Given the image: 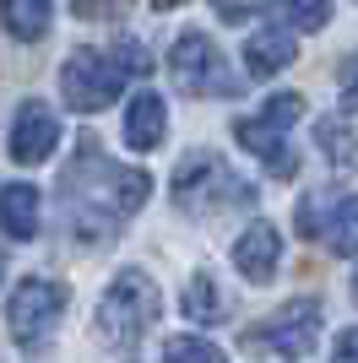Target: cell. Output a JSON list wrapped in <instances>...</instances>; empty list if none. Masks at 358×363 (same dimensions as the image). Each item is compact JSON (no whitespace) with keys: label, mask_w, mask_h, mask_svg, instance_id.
<instances>
[{"label":"cell","mask_w":358,"mask_h":363,"mask_svg":"<svg viewBox=\"0 0 358 363\" xmlns=\"http://www.w3.org/2000/svg\"><path fill=\"white\" fill-rule=\"evenodd\" d=\"M158 315H163L158 282H152L141 266H125V272L109 282L104 303H98V336L114 342V347H131V342H141V336L158 325Z\"/></svg>","instance_id":"6da1fadb"},{"label":"cell","mask_w":358,"mask_h":363,"mask_svg":"<svg viewBox=\"0 0 358 363\" xmlns=\"http://www.w3.org/2000/svg\"><path fill=\"white\" fill-rule=\"evenodd\" d=\"M168 76L185 98H234L239 92V76H228L223 49L212 44L207 33H179L174 49H168Z\"/></svg>","instance_id":"7a4b0ae2"},{"label":"cell","mask_w":358,"mask_h":363,"mask_svg":"<svg viewBox=\"0 0 358 363\" xmlns=\"http://www.w3.org/2000/svg\"><path fill=\"white\" fill-rule=\"evenodd\" d=\"M315 342H320V298H288L277 315H266L261 325L244 331V347L250 352H271V358H310Z\"/></svg>","instance_id":"3957f363"},{"label":"cell","mask_w":358,"mask_h":363,"mask_svg":"<svg viewBox=\"0 0 358 363\" xmlns=\"http://www.w3.org/2000/svg\"><path fill=\"white\" fill-rule=\"evenodd\" d=\"M65 282H55V277H28V282H16L11 303H6V331H11L16 347H38V342H49V331L60 325V315H65Z\"/></svg>","instance_id":"277c9868"},{"label":"cell","mask_w":358,"mask_h":363,"mask_svg":"<svg viewBox=\"0 0 358 363\" xmlns=\"http://www.w3.org/2000/svg\"><path fill=\"white\" fill-rule=\"evenodd\" d=\"M125 65L114 60V55H104V49H76L71 60H65V71H60V92H65V108H76V114H98V108H109L119 98V87H125Z\"/></svg>","instance_id":"5b68a950"},{"label":"cell","mask_w":358,"mask_h":363,"mask_svg":"<svg viewBox=\"0 0 358 363\" xmlns=\"http://www.w3.org/2000/svg\"><path fill=\"white\" fill-rule=\"evenodd\" d=\"M174 201H179V212H207L212 201H217V206L250 201V190L223 168L217 152H190V157L179 163V174H174Z\"/></svg>","instance_id":"8992f818"},{"label":"cell","mask_w":358,"mask_h":363,"mask_svg":"<svg viewBox=\"0 0 358 363\" xmlns=\"http://www.w3.org/2000/svg\"><path fill=\"white\" fill-rule=\"evenodd\" d=\"M55 147H60V120L49 114L44 104H38V98H28V104L16 108V120H11V141H6L11 163L33 168V163H44Z\"/></svg>","instance_id":"52a82bcc"},{"label":"cell","mask_w":358,"mask_h":363,"mask_svg":"<svg viewBox=\"0 0 358 363\" xmlns=\"http://www.w3.org/2000/svg\"><path fill=\"white\" fill-rule=\"evenodd\" d=\"M234 136H239V147L250 152V157H261V163H266L271 179H293V174H298L293 147H288V125L266 120V114H255V120H239V125H234Z\"/></svg>","instance_id":"ba28073f"},{"label":"cell","mask_w":358,"mask_h":363,"mask_svg":"<svg viewBox=\"0 0 358 363\" xmlns=\"http://www.w3.org/2000/svg\"><path fill=\"white\" fill-rule=\"evenodd\" d=\"M277 260H283V239H277L271 223H250L234 239V272L244 277V282H255V288L277 277Z\"/></svg>","instance_id":"9c48e42d"},{"label":"cell","mask_w":358,"mask_h":363,"mask_svg":"<svg viewBox=\"0 0 358 363\" xmlns=\"http://www.w3.org/2000/svg\"><path fill=\"white\" fill-rule=\"evenodd\" d=\"M298 55V33L283 28V22H266V28H255V38L244 44V71L255 82H266V76L288 71V60Z\"/></svg>","instance_id":"30bf717a"},{"label":"cell","mask_w":358,"mask_h":363,"mask_svg":"<svg viewBox=\"0 0 358 363\" xmlns=\"http://www.w3.org/2000/svg\"><path fill=\"white\" fill-rule=\"evenodd\" d=\"M38 223H44V196L33 184H0V233L28 244L38 239Z\"/></svg>","instance_id":"8fae6325"},{"label":"cell","mask_w":358,"mask_h":363,"mask_svg":"<svg viewBox=\"0 0 358 363\" xmlns=\"http://www.w3.org/2000/svg\"><path fill=\"white\" fill-rule=\"evenodd\" d=\"M168 130V114H163V98L158 92H136L125 104V147L131 152H152Z\"/></svg>","instance_id":"7c38bea8"},{"label":"cell","mask_w":358,"mask_h":363,"mask_svg":"<svg viewBox=\"0 0 358 363\" xmlns=\"http://www.w3.org/2000/svg\"><path fill=\"white\" fill-rule=\"evenodd\" d=\"M0 22H6V33H11L16 44H33V38L49 33L55 6L49 0H0Z\"/></svg>","instance_id":"4fadbf2b"},{"label":"cell","mask_w":358,"mask_h":363,"mask_svg":"<svg viewBox=\"0 0 358 363\" xmlns=\"http://www.w3.org/2000/svg\"><path fill=\"white\" fill-rule=\"evenodd\" d=\"M185 315H190L195 325H212V320L228 315V293H223V282H217L212 272L190 277V288H185Z\"/></svg>","instance_id":"5bb4252c"},{"label":"cell","mask_w":358,"mask_h":363,"mask_svg":"<svg viewBox=\"0 0 358 363\" xmlns=\"http://www.w3.org/2000/svg\"><path fill=\"white\" fill-rule=\"evenodd\" d=\"M326 250L337 255H358V196H337L326 223Z\"/></svg>","instance_id":"9a60e30c"},{"label":"cell","mask_w":358,"mask_h":363,"mask_svg":"<svg viewBox=\"0 0 358 363\" xmlns=\"http://www.w3.org/2000/svg\"><path fill=\"white\" fill-rule=\"evenodd\" d=\"M315 141H320V152H326L337 168H353V157H358V136L347 130L342 120H320V125H315Z\"/></svg>","instance_id":"2e32d148"},{"label":"cell","mask_w":358,"mask_h":363,"mask_svg":"<svg viewBox=\"0 0 358 363\" xmlns=\"http://www.w3.org/2000/svg\"><path fill=\"white\" fill-rule=\"evenodd\" d=\"M163 363H228L223 347H212L207 336H174L163 347Z\"/></svg>","instance_id":"e0dca14e"},{"label":"cell","mask_w":358,"mask_h":363,"mask_svg":"<svg viewBox=\"0 0 358 363\" xmlns=\"http://www.w3.org/2000/svg\"><path fill=\"white\" fill-rule=\"evenodd\" d=\"M283 11L298 33H320L331 22V0H283Z\"/></svg>","instance_id":"ac0fdd59"},{"label":"cell","mask_w":358,"mask_h":363,"mask_svg":"<svg viewBox=\"0 0 358 363\" xmlns=\"http://www.w3.org/2000/svg\"><path fill=\"white\" fill-rule=\"evenodd\" d=\"M71 11L82 16V22H125L131 0H76Z\"/></svg>","instance_id":"d6986e66"},{"label":"cell","mask_w":358,"mask_h":363,"mask_svg":"<svg viewBox=\"0 0 358 363\" xmlns=\"http://www.w3.org/2000/svg\"><path fill=\"white\" fill-rule=\"evenodd\" d=\"M261 6H266V0H212V16H217L223 28H244Z\"/></svg>","instance_id":"ffe728a7"},{"label":"cell","mask_w":358,"mask_h":363,"mask_svg":"<svg viewBox=\"0 0 358 363\" xmlns=\"http://www.w3.org/2000/svg\"><path fill=\"white\" fill-rule=\"evenodd\" d=\"M261 114H266V120H277V125H288V130H293V125H298V114H304V98H298V92H277V98H271V104L261 108Z\"/></svg>","instance_id":"44dd1931"},{"label":"cell","mask_w":358,"mask_h":363,"mask_svg":"<svg viewBox=\"0 0 358 363\" xmlns=\"http://www.w3.org/2000/svg\"><path fill=\"white\" fill-rule=\"evenodd\" d=\"M342 82H347V92H342V114H358V55H347V60H342Z\"/></svg>","instance_id":"7402d4cb"},{"label":"cell","mask_w":358,"mask_h":363,"mask_svg":"<svg viewBox=\"0 0 358 363\" xmlns=\"http://www.w3.org/2000/svg\"><path fill=\"white\" fill-rule=\"evenodd\" d=\"M331 363H358V325H347L337 336V347H331Z\"/></svg>","instance_id":"603a6c76"},{"label":"cell","mask_w":358,"mask_h":363,"mask_svg":"<svg viewBox=\"0 0 358 363\" xmlns=\"http://www.w3.org/2000/svg\"><path fill=\"white\" fill-rule=\"evenodd\" d=\"M185 0H152V11H179Z\"/></svg>","instance_id":"cb8c5ba5"},{"label":"cell","mask_w":358,"mask_h":363,"mask_svg":"<svg viewBox=\"0 0 358 363\" xmlns=\"http://www.w3.org/2000/svg\"><path fill=\"white\" fill-rule=\"evenodd\" d=\"M0 277H6V250H0Z\"/></svg>","instance_id":"d4e9b609"},{"label":"cell","mask_w":358,"mask_h":363,"mask_svg":"<svg viewBox=\"0 0 358 363\" xmlns=\"http://www.w3.org/2000/svg\"><path fill=\"white\" fill-rule=\"evenodd\" d=\"M353 298H358V272H353Z\"/></svg>","instance_id":"484cf974"}]
</instances>
